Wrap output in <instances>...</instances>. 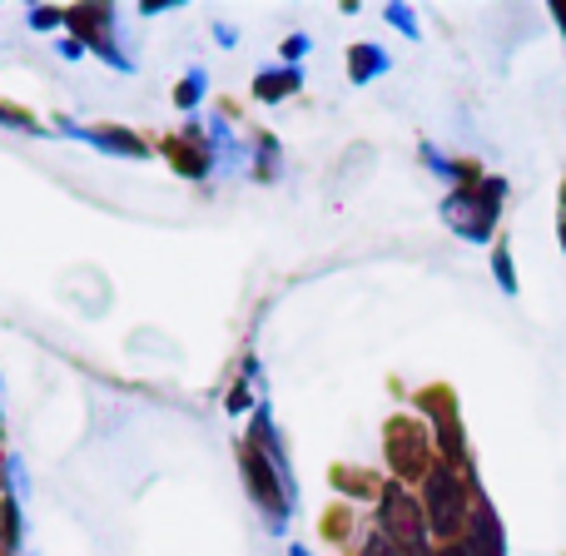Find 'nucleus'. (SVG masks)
I'll return each instance as SVG.
<instances>
[{
    "label": "nucleus",
    "mask_w": 566,
    "mask_h": 556,
    "mask_svg": "<svg viewBox=\"0 0 566 556\" xmlns=\"http://www.w3.org/2000/svg\"><path fill=\"white\" fill-rule=\"evenodd\" d=\"M418 428H408V422H392L388 428V452H392V462H398V472L402 478H418L422 472V442L412 438Z\"/></svg>",
    "instance_id": "obj_1"
}]
</instances>
